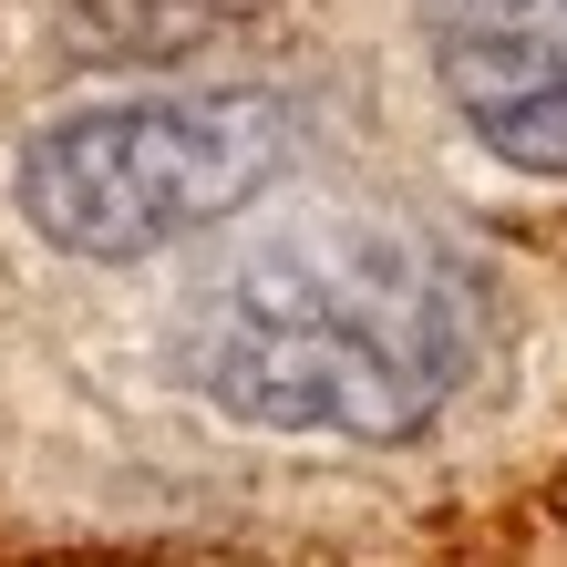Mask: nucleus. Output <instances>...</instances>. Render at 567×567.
Wrapping results in <instances>:
<instances>
[{"mask_svg": "<svg viewBox=\"0 0 567 567\" xmlns=\"http://www.w3.org/2000/svg\"><path fill=\"white\" fill-rule=\"evenodd\" d=\"M464 299L403 227H310L227 269L196 320V382L238 423L413 433L454 392Z\"/></svg>", "mask_w": 567, "mask_h": 567, "instance_id": "nucleus-1", "label": "nucleus"}, {"mask_svg": "<svg viewBox=\"0 0 567 567\" xmlns=\"http://www.w3.org/2000/svg\"><path fill=\"white\" fill-rule=\"evenodd\" d=\"M289 155L279 93H155L52 124L21 155V207L52 248L83 258H145L196 227L238 217Z\"/></svg>", "mask_w": 567, "mask_h": 567, "instance_id": "nucleus-2", "label": "nucleus"}, {"mask_svg": "<svg viewBox=\"0 0 567 567\" xmlns=\"http://www.w3.org/2000/svg\"><path fill=\"white\" fill-rule=\"evenodd\" d=\"M433 73L506 165L567 176V0H433Z\"/></svg>", "mask_w": 567, "mask_h": 567, "instance_id": "nucleus-3", "label": "nucleus"}]
</instances>
